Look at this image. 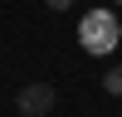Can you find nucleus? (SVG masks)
<instances>
[{
	"label": "nucleus",
	"instance_id": "nucleus-1",
	"mask_svg": "<svg viewBox=\"0 0 122 117\" xmlns=\"http://www.w3.org/2000/svg\"><path fill=\"white\" fill-rule=\"evenodd\" d=\"M78 44H83V54H117V44H122V24H117V15H107V10H93V15H83L78 20Z\"/></svg>",
	"mask_w": 122,
	"mask_h": 117
},
{
	"label": "nucleus",
	"instance_id": "nucleus-2",
	"mask_svg": "<svg viewBox=\"0 0 122 117\" xmlns=\"http://www.w3.org/2000/svg\"><path fill=\"white\" fill-rule=\"evenodd\" d=\"M49 107H54V88L49 83H29L25 93H20V112L25 117H44Z\"/></svg>",
	"mask_w": 122,
	"mask_h": 117
},
{
	"label": "nucleus",
	"instance_id": "nucleus-3",
	"mask_svg": "<svg viewBox=\"0 0 122 117\" xmlns=\"http://www.w3.org/2000/svg\"><path fill=\"white\" fill-rule=\"evenodd\" d=\"M103 88H107L112 98H122V63H112V68L103 73Z\"/></svg>",
	"mask_w": 122,
	"mask_h": 117
},
{
	"label": "nucleus",
	"instance_id": "nucleus-4",
	"mask_svg": "<svg viewBox=\"0 0 122 117\" xmlns=\"http://www.w3.org/2000/svg\"><path fill=\"white\" fill-rule=\"evenodd\" d=\"M44 5H49V10H68L73 0H44Z\"/></svg>",
	"mask_w": 122,
	"mask_h": 117
},
{
	"label": "nucleus",
	"instance_id": "nucleus-5",
	"mask_svg": "<svg viewBox=\"0 0 122 117\" xmlns=\"http://www.w3.org/2000/svg\"><path fill=\"white\" fill-rule=\"evenodd\" d=\"M117 5H122V0H117Z\"/></svg>",
	"mask_w": 122,
	"mask_h": 117
}]
</instances>
